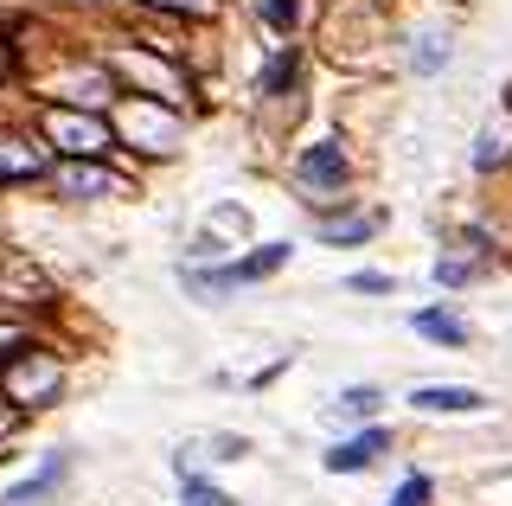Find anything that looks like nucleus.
<instances>
[{"mask_svg": "<svg viewBox=\"0 0 512 506\" xmlns=\"http://www.w3.org/2000/svg\"><path fill=\"white\" fill-rule=\"evenodd\" d=\"M45 148L71 154V161H96L109 148V122L77 116V109H45Z\"/></svg>", "mask_w": 512, "mask_h": 506, "instance_id": "f257e3e1", "label": "nucleus"}, {"mask_svg": "<svg viewBox=\"0 0 512 506\" xmlns=\"http://www.w3.org/2000/svg\"><path fill=\"white\" fill-rule=\"evenodd\" d=\"M45 161H52V148H45V141L0 135V180H32V173H45Z\"/></svg>", "mask_w": 512, "mask_h": 506, "instance_id": "f03ea898", "label": "nucleus"}, {"mask_svg": "<svg viewBox=\"0 0 512 506\" xmlns=\"http://www.w3.org/2000/svg\"><path fill=\"white\" fill-rule=\"evenodd\" d=\"M122 129H128V135H141V141H154V154H167L173 141H180V116H173V109H148V103H135Z\"/></svg>", "mask_w": 512, "mask_h": 506, "instance_id": "7ed1b4c3", "label": "nucleus"}, {"mask_svg": "<svg viewBox=\"0 0 512 506\" xmlns=\"http://www.w3.org/2000/svg\"><path fill=\"white\" fill-rule=\"evenodd\" d=\"M282 257H288V244H263L256 257L231 263V270H218V276H192V289H224V282H256V276H269V270H276Z\"/></svg>", "mask_w": 512, "mask_h": 506, "instance_id": "20e7f679", "label": "nucleus"}, {"mask_svg": "<svg viewBox=\"0 0 512 506\" xmlns=\"http://www.w3.org/2000/svg\"><path fill=\"white\" fill-rule=\"evenodd\" d=\"M301 186H340L346 180V154H340V141H320V148L301 154Z\"/></svg>", "mask_w": 512, "mask_h": 506, "instance_id": "39448f33", "label": "nucleus"}, {"mask_svg": "<svg viewBox=\"0 0 512 506\" xmlns=\"http://www.w3.org/2000/svg\"><path fill=\"white\" fill-rule=\"evenodd\" d=\"M378 449H384V430H365V436H352V442H333V449H327V468L333 474H359V468H372Z\"/></svg>", "mask_w": 512, "mask_h": 506, "instance_id": "423d86ee", "label": "nucleus"}, {"mask_svg": "<svg viewBox=\"0 0 512 506\" xmlns=\"http://www.w3.org/2000/svg\"><path fill=\"white\" fill-rule=\"evenodd\" d=\"M410 404H416V410H448V417H468V410H480L487 398H480V391H468V385H423Z\"/></svg>", "mask_w": 512, "mask_h": 506, "instance_id": "0eeeda50", "label": "nucleus"}, {"mask_svg": "<svg viewBox=\"0 0 512 506\" xmlns=\"http://www.w3.org/2000/svg\"><path fill=\"white\" fill-rule=\"evenodd\" d=\"M58 186H64V199H84V193H109V186H116V180H109V173L103 167H64L58 173Z\"/></svg>", "mask_w": 512, "mask_h": 506, "instance_id": "6e6552de", "label": "nucleus"}, {"mask_svg": "<svg viewBox=\"0 0 512 506\" xmlns=\"http://www.w3.org/2000/svg\"><path fill=\"white\" fill-rule=\"evenodd\" d=\"M416 334H423V340H442V346H468V327H461L455 314H436V308L416 314Z\"/></svg>", "mask_w": 512, "mask_h": 506, "instance_id": "1a4fd4ad", "label": "nucleus"}, {"mask_svg": "<svg viewBox=\"0 0 512 506\" xmlns=\"http://www.w3.org/2000/svg\"><path fill=\"white\" fill-rule=\"evenodd\" d=\"M58 474H64V455H52V462H45V474H39V481L13 487V494H7V506H32V500H45V494L58 487Z\"/></svg>", "mask_w": 512, "mask_h": 506, "instance_id": "9d476101", "label": "nucleus"}, {"mask_svg": "<svg viewBox=\"0 0 512 506\" xmlns=\"http://www.w3.org/2000/svg\"><path fill=\"white\" fill-rule=\"evenodd\" d=\"M372 410H378V391H372V385L340 391V417H372Z\"/></svg>", "mask_w": 512, "mask_h": 506, "instance_id": "9b49d317", "label": "nucleus"}, {"mask_svg": "<svg viewBox=\"0 0 512 506\" xmlns=\"http://www.w3.org/2000/svg\"><path fill=\"white\" fill-rule=\"evenodd\" d=\"M180 487H186V500H192V506H231L212 481H199V474H180Z\"/></svg>", "mask_w": 512, "mask_h": 506, "instance_id": "f8f14e48", "label": "nucleus"}, {"mask_svg": "<svg viewBox=\"0 0 512 506\" xmlns=\"http://www.w3.org/2000/svg\"><path fill=\"white\" fill-rule=\"evenodd\" d=\"M263 20L276 26V33H288V26H295V0H263Z\"/></svg>", "mask_w": 512, "mask_h": 506, "instance_id": "ddd939ff", "label": "nucleus"}, {"mask_svg": "<svg viewBox=\"0 0 512 506\" xmlns=\"http://www.w3.org/2000/svg\"><path fill=\"white\" fill-rule=\"evenodd\" d=\"M288 77H295V52H282V58H276V65H269V77H263V90H282V84H288Z\"/></svg>", "mask_w": 512, "mask_h": 506, "instance_id": "4468645a", "label": "nucleus"}, {"mask_svg": "<svg viewBox=\"0 0 512 506\" xmlns=\"http://www.w3.org/2000/svg\"><path fill=\"white\" fill-rule=\"evenodd\" d=\"M429 500V481H423V474H410V481H404V494H397L391 506H423Z\"/></svg>", "mask_w": 512, "mask_h": 506, "instance_id": "2eb2a0df", "label": "nucleus"}, {"mask_svg": "<svg viewBox=\"0 0 512 506\" xmlns=\"http://www.w3.org/2000/svg\"><path fill=\"white\" fill-rule=\"evenodd\" d=\"M154 7H173V13H212V0H154Z\"/></svg>", "mask_w": 512, "mask_h": 506, "instance_id": "dca6fc26", "label": "nucleus"}]
</instances>
